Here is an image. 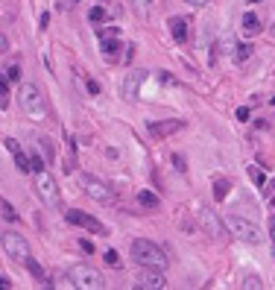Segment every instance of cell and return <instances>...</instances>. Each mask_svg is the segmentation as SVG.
Instances as JSON below:
<instances>
[{"label":"cell","mask_w":275,"mask_h":290,"mask_svg":"<svg viewBox=\"0 0 275 290\" xmlns=\"http://www.w3.org/2000/svg\"><path fill=\"white\" fill-rule=\"evenodd\" d=\"M129 252H132V258L141 267H153V270H164L167 267V255L161 252V246H155L150 240H135L129 246Z\"/></svg>","instance_id":"cell-1"},{"label":"cell","mask_w":275,"mask_h":290,"mask_svg":"<svg viewBox=\"0 0 275 290\" xmlns=\"http://www.w3.org/2000/svg\"><path fill=\"white\" fill-rule=\"evenodd\" d=\"M21 109H24L33 120L47 118V100H44L41 88L33 85V82H24V85H21Z\"/></svg>","instance_id":"cell-2"},{"label":"cell","mask_w":275,"mask_h":290,"mask_svg":"<svg viewBox=\"0 0 275 290\" xmlns=\"http://www.w3.org/2000/svg\"><path fill=\"white\" fill-rule=\"evenodd\" d=\"M225 229H228L234 238H240L243 243H252V246L263 243V235H260V229H258V226H255L252 220H246V217H237V214H225Z\"/></svg>","instance_id":"cell-3"},{"label":"cell","mask_w":275,"mask_h":290,"mask_svg":"<svg viewBox=\"0 0 275 290\" xmlns=\"http://www.w3.org/2000/svg\"><path fill=\"white\" fill-rule=\"evenodd\" d=\"M70 278L79 290H103L105 287V278L100 270H94L91 264H73L70 267Z\"/></svg>","instance_id":"cell-4"},{"label":"cell","mask_w":275,"mask_h":290,"mask_svg":"<svg viewBox=\"0 0 275 290\" xmlns=\"http://www.w3.org/2000/svg\"><path fill=\"white\" fill-rule=\"evenodd\" d=\"M35 194H38V200H41V203L50 205V208H56V205L62 203L59 185H56V179H53L47 170H38V173H35Z\"/></svg>","instance_id":"cell-5"},{"label":"cell","mask_w":275,"mask_h":290,"mask_svg":"<svg viewBox=\"0 0 275 290\" xmlns=\"http://www.w3.org/2000/svg\"><path fill=\"white\" fill-rule=\"evenodd\" d=\"M0 243H3V249H6V255L12 258V261H27L30 258V243H27V238H21L18 232H3L0 235Z\"/></svg>","instance_id":"cell-6"},{"label":"cell","mask_w":275,"mask_h":290,"mask_svg":"<svg viewBox=\"0 0 275 290\" xmlns=\"http://www.w3.org/2000/svg\"><path fill=\"white\" fill-rule=\"evenodd\" d=\"M82 188H85V194L91 200H97V203H103V205H111L117 200L114 188L105 185V182H100V179H94V176H82Z\"/></svg>","instance_id":"cell-7"},{"label":"cell","mask_w":275,"mask_h":290,"mask_svg":"<svg viewBox=\"0 0 275 290\" xmlns=\"http://www.w3.org/2000/svg\"><path fill=\"white\" fill-rule=\"evenodd\" d=\"M135 287H141V290H161V287H167V281H164V273H161V270L141 267V270L135 273Z\"/></svg>","instance_id":"cell-8"},{"label":"cell","mask_w":275,"mask_h":290,"mask_svg":"<svg viewBox=\"0 0 275 290\" xmlns=\"http://www.w3.org/2000/svg\"><path fill=\"white\" fill-rule=\"evenodd\" d=\"M65 220L73 223V226H79V229H85V232H94V235H103L105 226L97 217H91V214H85V211H79V208H70V211H65Z\"/></svg>","instance_id":"cell-9"},{"label":"cell","mask_w":275,"mask_h":290,"mask_svg":"<svg viewBox=\"0 0 275 290\" xmlns=\"http://www.w3.org/2000/svg\"><path fill=\"white\" fill-rule=\"evenodd\" d=\"M144 82H147V70H132L126 76V82H123V97L126 100H138V91H141Z\"/></svg>","instance_id":"cell-10"},{"label":"cell","mask_w":275,"mask_h":290,"mask_svg":"<svg viewBox=\"0 0 275 290\" xmlns=\"http://www.w3.org/2000/svg\"><path fill=\"white\" fill-rule=\"evenodd\" d=\"M185 129V120H161V123H150V135L155 138H167V135H176Z\"/></svg>","instance_id":"cell-11"},{"label":"cell","mask_w":275,"mask_h":290,"mask_svg":"<svg viewBox=\"0 0 275 290\" xmlns=\"http://www.w3.org/2000/svg\"><path fill=\"white\" fill-rule=\"evenodd\" d=\"M188 27H190V24L185 21V18H179V15L170 18V35H173L176 44H185V41H188V35H190Z\"/></svg>","instance_id":"cell-12"},{"label":"cell","mask_w":275,"mask_h":290,"mask_svg":"<svg viewBox=\"0 0 275 290\" xmlns=\"http://www.w3.org/2000/svg\"><path fill=\"white\" fill-rule=\"evenodd\" d=\"M243 33L246 35H258L260 33V18L255 12H246L243 15Z\"/></svg>","instance_id":"cell-13"},{"label":"cell","mask_w":275,"mask_h":290,"mask_svg":"<svg viewBox=\"0 0 275 290\" xmlns=\"http://www.w3.org/2000/svg\"><path fill=\"white\" fill-rule=\"evenodd\" d=\"M138 205H144V208H158L161 200H158V194H153V190H138Z\"/></svg>","instance_id":"cell-14"},{"label":"cell","mask_w":275,"mask_h":290,"mask_svg":"<svg viewBox=\"0 0 275 290\" xmlns=\"http://www.w3.org/2000/svg\"><path fill=\"white\" fill-rule=\"evenodd\" d=\"M228 188H231V185H228L225 179H217V182H214V200H217V203H223L225 197H228Z\"/></svg>","instance_id":"cell-15"},{"label":"cell","mask_w":275,"mask_h":290,"mask_svg":"<svg viewBox=\"0 0 275 290\" xmlns=\"http://www.w3.org/2000/svg\"><path fill=\"white\" fill-rule=\"evenodd\" d=\"M15 155V167L21 173H33V164H30V158H27V155L21 153V150H18V153H12Z\"/></svg>","instance_id":"cell-16"},{"label":"cell","mask_w":275,"mask_h":290,"mask_svg":"<svg viewBox=\"0 0 275 290\" xmlns=\"http://www.w3.org/2000/svg\"><path fill=\"white\" fill-rule=\"evenodd\" d=\"M117 50H120V41H117V35H114V38H103V53H105V56H114Z\"/></svg>","instance_id":"cell-17"},{"label":"cell","mask_w":275,"mask_h":290,"mask_svg":"<svg viewBox=\"0 0 275 290\" xmlns=\"http://www.w3.org/2000/svg\"><path fill=\"white\" fill-rule=\"evenodd\" d=\"M249 179H252L258 188H260V185H266V176H263V170H260V167H255V164L249 167Z\"/></svg>","instance_id":"cell-18"},{"label":"cell","mask_w":275,"mask_h":290,"mask_svg":"<svg viewBox=\"0 0 275 290\" xmlns=\"http://www.w3.org/2000/svg\"><path fill=\"white\" fill-rule=\"evenodd\" d=\"M0 211H3V217H6V220H9V223H15V220H18L15 208H12V205L6 203V200H0Z\"/></svg>","instance_id":"cell-19"},{"label":"cell","mask_w":275,"mask_h":290,"mask_svg":"<svg viewBox=\"0 0 275 290\" xmlns=\"http://www.w3.org/2000/svg\"><path fill=\"white\" fill-rule=\"evenodd\" d=\"M24 264H27V267H30V273H33L35 278H38V281H44V270H41V267H38V264H35V261H33V255L27 258V261H24Z\"/></svg>","instance_id":"cell-20"},{"label":"cell","mask_w":275,"mask_h":290,"mask_svg":"<svg viewBox=\"0 0 275 290\" xmlns=\"http://www.w3.org/2000/svg\"><path fill=\"white\" fill-rule=\"evenodd\" d=\"M88 18H91L94 24H100V21H105V9H103V6H94V9L88 12Z\"/></svg>","instance_id":"cell-21"},{"label":"cell","mask_w":275,"mask_h":290,"mask_svg":"<svg viewBox=\"0 0 275 290\" xmlns=\"http://www.w3.org/2000/svg\"><path fill=\"white\" fill-rule=\"evenodd\" d=\"M105 264H108V267H114V270H117V267H120V255H117V252H114V249H108V252H105Z\"/></svg>","instance_id":"cell-22"},{"label":"cell","mask_w":275,"mask_h":290,"mask_svg":"<svg viewBox=\"0 0 275 290\" xmlns=\"http://www.w3.org/2000/svg\"><path fill=\"white\" fill-rule=\"evenodd\" d=\"M202 223H205V229H211V235H220V229H217V223L211 214H202Z\"/></svg>","instance_id":"cell-23"},{"label":"cell","mask_w":275,"mask_h":290,"mask_svg":"<svg viewBox=\"0 0 275 290\" xmlns=\"http://www.w3.org/2000/svg\"><path fill=\"white\" fill-rule=\"evenodd\" d=\"M243 287H249V290L255 287V290H258L260 287V278H258V275H246V278H243Z\"/></svg>","instance_id":"cell-24"},{"label":"cell","mask_w":275,"mask_h":290,"mask_svg":"<svg viewBox=\"0 0 275 290\" xmlns=\"http://www.w3.org/2000/svg\"><path fill=\"white\" fill-rule=\"evenodd\" d=\"M6 79H9V82H18V79H21V68H18V65H12V68L6 70Z\"/></svg>","instance_id":"cell-25"},{"label":"cell","mask_w":275,"mask_h":290,"mask_svg":"<svg viewBox=\"0 0 275 290\" xmlns=\"http://www.w3.org/2000/svg\"><path fill=\"white\" fill-rule=\"evenodd\" d=\"M234 56H237V59H240V62H243V59H249V56H252V47H249V44H240Z\"/></svg>","instance_id":"cell-26"},{"label":"cell","mask_w":275,"mask_h":290,"mask_svg":"<svg viewBox=\"0 0 275 290\" xmlns=\"http://www.w3.org/2000/svg\"><path fill=\"white\" fill-rule=\"evenodd\" d=\"M9 106V94H6V82L0 79V109H6Z\"/></svg>","instance_id":"cell-27"},{"label":"cell","mask_w":275,"mask_h":290,"mask_svg":"<svg viewBox=\"0 0 275 290\" xmlns=\"http://www.w3.org/2000/svg\"><path fill=\"white\" fill-rule=\"evenodd\" d=\"M30 164H33V173L44 170V161H41V158H38V155H33V158H30Z\"/></svg>","instance_id":"cell-28"},{"label":"cell","mask_w":275,"mask_h":290,"mask_svg":"<svg viewBox=\"0 0 275 290\" xmlns=\"http://www.w3.org/2000/svg\"><path fill=\"white\" fill-rule=\"evenodd\" d=\"M3 144H6V150H9V153H18V150H21V147H18V141H15V138H6Z\"/></svg>","instance_id":"cell-29"},{"label":"cell","mask_w":275,"mask_h":290,"mask_svg":"<svg viewBox=\"0 0 275 290\" xmlns=\"http://www.w3.org/2000/svg\"><path fill=\"white\" fill-rule=\"evenodd\" d=\"M173 164H176V170H185V167H188V164H185V158H182L179 153L173 155Z\"/></svg>","instance_id":"cell-30"},{"label":"cell","mask_w":275,"mask_h":290,"mask_svg":"<svg viewBox=\"0 0 275 290\" xmlns=\"http://www.w3.org/2000/svg\"><path fill=\"white\" fill-rule=\"evenodd\" d=\"M41 153L47 155V158H53V150H50V141H41Z\"/></svg>","instance_id":"cell-31"},{"label":"cell","mask_w":275,"mask_h":290,"mask_svg":"<svg viewBox=\"0 0 275 290\" xmlns=\"http://www.w3.org/2000/svg\"><path fill=\"white\" fill-rule=\"evenodd\" d=\"M237 120H249V109H246V106L237 109Z\"/></svg>","instance_id":"cell-32"},{"label":"cell","mask_w":275,"mask_h":290,"mask_svg":"<svg viewBox=\"0 0 275 290\" xmlns=\"http://www.w3.org/2000/svg\"><path fill=\"white\" fill-rule=\"evenodd\" d=\"M85 85H88V91H91V94H100V85H97V82H94V79H88Z\"/></svg>","instance_id":"cell-33"},{"label":"cell","mask_w":275,"mask_h":290,"mask_svg":"<svg viewBox=\"0 0 275 290\" xmlns=\"http://www.w3.org/2000/svg\"><path fill=\"white\" fill-rule=\"evenodd\" d=\"M9 287H12V281H9L6 275H0V290H9Z\"/></svg>","instance_id":"cell-34"},{"label":"cell","mask_w":275,"mask_h":290,"mask_svg":"<svg viewBox=\"0 0 275 290\" xmlns=\"http://www.w3.org/2000/svg\"><path fill=\"white\" fill-rule=\"evenodd\" d=\"M185 3H190V6H196V9H202V6H208V0H185Z\"/></svg>","instance_id":"cell-35"},{"label":"cell","mask_w":275,"mask_h":290,"mask_svg":"<svg viewBox=\"0 0 275 290\" xmlns=\"http://www.w3.org/2000/svg\"><path fill=\"white\" fill-rule=\"evenodd\" d=\"M79 246H82L85 252H94V243H91V240H79Z\"/></svg>","instance_id":"cell-36"},{"label":"cell","mask_w":275,"mask_h":290,"mask_svg":"<svg viewBox=\"0 0 275 290\" xmlns=\"http://www.w3.org/2000/svg\"><path fill=\"white\" fill-rule=\"evenodd\" d=\"M0 53H6V38L0 35Z\"/></svg>","instance_id":"cell-37"},{"label":"cell","mask_w":275,"mask_h":290,"mask_svg":"<svg viewBox=\"0 0 275 290\" xmlns=\"http://www.w3.org/2000/svg\"><path fill=\"white\" fill-rule=\"evenodd\" d=\"M135 3H141V6H150V0H135Z\"/></svg>","instance_id":"cell-38"},{"label":"cell","mask_w":275,"mask_h":290,"mask_svg":"<svg viewBox=\"0 0 275 290\" xmlns=\"http://www.w3.org/2000/svg\"><path fill=\"white\" fill-rule=\"evenodd\" d=\"M269 190H272V194H275V179H272V182H269Z\"/></svg>","instance_id":"cell-39"},{"label":"cell","mask_w":275,"mask_h":290,"mask_svg":"<svg viewBox=\"0 0 275 290\" xmlns=\"http://www.w3.org/2000/svg\"><path fill=\"white\" fill-rule=\"evenodd\" d=\"M272 38H275V24H272Z\"/></svg>","instance_id":"cell-40"},{"label":"cell","mask_w":275,"mask_h":290,"mask_svg":"<svg viewBox=\"0 0 275 290\" xmlns=\"http://www.w3.org/2000/svg\"><path fill=\"white\" fill-rule=\"evenodd\" d=\"M249 3H260V0H249Z\"/></svg>","instance_id":"cell-41"}]
</instances>
